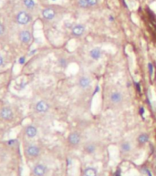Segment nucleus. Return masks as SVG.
Wrapping results in <instances>:
<instances>
[{
	"label": "nucleus",
	"instance_id": "f257e3e1",
	"mask_svg": "<svg viewBox=\"0 0 156 176\" xmlns=\"http://www.w3.org/2000/svg\"><path fill=\"white\" fill-rule=\"evenodd\" d=\"M107 100L109 104L113 109H118V108L123 107L125 102V96L123 92L112 88L107 91Z\"/></svg>",
	"mask_w": 156,
	"mask_h": 176
},
{
	"label": "nucleus",
	"instance_id": "f03ea898",
	"mask_svg": "<svg viewBox=\"0 0 156 176\" xmlns=\"http://www.w3.org/2000/svg\"><path fill=\"white\" fill-rule=\"evenodd\" d=\"M16 20L19 25H28L32 20V17L26 11H19L16 16Z\"/></svg>",
	"mask_w": 156,
	"mask_h": 176
},
{
	"label": "nucleus",
	"instance_id": "7ed1b4c3",
	"mask_svg": "<svg viewBox=\"0 0 156 176\" xmlns=\"http://www.w3.org/2000/svg\"><path fill=\"white\" fill-rule=\"evenodd\" d=\"M81 141V135L77 132V131H73L70 132V135L68 136V143L71 147H77L80 144Z\"/></svg>",
	"mask_w": 156,
	"mask_h": 176
},
{
	"label": "nucleus",
	"instance_id": "20e7f679",
	"mask_svg": "<svg viewBox=\"0 0 156 176\" xmlns=\"http://www.w3.org/2000/svg\"><path fill=\"white\" fill-rule=\"evenodd\" d=\"M86 32V26L83 24H77L72 26L71 29V34L73 37L75 38H79L83 36Z\"/></svg>",
	"mask_w": 156,
	"mask_h": 176
},
{
	"label": "nucleus",
	"instance_id": "39448f33",
	"mask_svg": "<svg viewBox=\"0 0 156 176\" xmlns=\"http://www.w3.org/2000/svg\"><path fill=\"white\" fill-rule=\"evenodd\" d=\"M57 16V11L53 8H46L42 10V17L46 20H53Z\"/></svg>",
	"mask_w": 156,
	"mask_h": 176
},
{
	"label": "nucleus",
	"instance_id": "423d86ee",
	"mask_svg": "<svg viewBox=\"0 0 156 176\" xmlns=\"http://www.w3.org/2000/svg\"><path fill=\"white\" fill-rule=\"evenodd\" d=\"M47 172V168L43 163H38L33 167V174L35 176H45Z\"/></svg>",
	"mask_w": 156,
	"mask_h": 176
},
{
	"label": "nucleus",
	"instance_id": "0eeeda50",
	"mask_svg": "<svg viewBox=\"0 0 156 176\" xmlns=\"http://www.w3.org/2000/svg\"><path fill=\"white\" fill-rule=\"evenodd\" d=\"M26 152L29 157L36 158L40 153V148L37 145H29V146H28V148H26Z\"/></svg>",
	"mask_w": 156,
	"mask_h": 176
},
{
	"label": "nucleus",
	"instance_id": "6e6552de",
	"mask_svg": "<svg viewBox=\"0 0 156 176\" xmlns=\"http://www.w3.org/2000/svg\"><path fill=\"white\" fill-rule=\"evenodd\" d=\"M0 116H1L2 119H4L6 120H9L14 117V113H13V111L10 109V108L4 107L3 109L0 111Z\"/></svg>",
	"mask_w": 156,
	"mask_h": 176
},
{
	"label": "nucleus",
	"instance_id": "1a4fd4ad",
	"mask_svg": "<svg viewBox=\"0 0 156 176\" xmlns=\"http://www.w3.org/2000/svg\"><path fill=\"white\" fill-rule=\"evenodd\" d=\"M36 111L39 113H46L49 110V105L45 100H39L36 104Z\"/></svg>",
	"mask_w": 156,
	"mask_h": 176
},
{
	"label": "nucleus",
	"instance_id": "9d476101",
	"mask_svg": "<svg viewBox=\"0 0 156 176\" xmlns=\"http://www.w3.org/2000/svg\"><path fill=\"white\" fill-rule=\"evenodd\" d=\"M91 79L88 76H81L78 80V85L80 89H87L91 86Z\"/></svg>",
	"mask_w": 156,
	"mask_h": 176
},
{
	"label": "nucleus",
	"instance_id": "9b49d317",
	"mask_svg": "<svg viewBox=\"0 0 156 176\" xmlns=\"http://www.w3.org/2000/svg\"><path fill=\"white\" fill-rule=\"evenodd\" d=\"M31 33L29 30H23L19 34V39L24 44H29L31 41Z\"/></svg>",
	"mask_w": 156,
	"mask_h": 176
},
{
	"label": "nucleus",
	"instance_id": "f8f14e48",
	"mask_svg": "<svg viewBox=\"0 0 156 176\" xmlns=\"http://www.w3.org/2000/svg\"><path fill=\"white\" fill-rule=\"evenodd\" d=\"M120 150L121 153H124V154L130 153L132 150V145L130 141H123L120 145Z\"/></svg>",
	"mask_w": 156,
	"mask_h": 176
},
{
	"label": "nucleus",
	"instance_id": "ddd939ff",
	"mask_svg": "<svg viewBox=\"0 0 156 176\" xmlns=\"http://www.w3.org/2000/svg\"><path fill=\"white\" fill-rule=\"evenodd\" d=\"M101 55H102V52L100 48H94L90 51V57L93 60H99L101 58Z\"/></svg>",
	"mask_w": 156,
	"mask_h": 176
},
{
	"label": "nucleus",
	"instance_id": "4468645a",
	"mask_svg": "<svg viewBox=\"0 0 156 176\" xmlns=\"http://www.w3.org/2000/svg\"><path fill=\"white\" fill-rule=\"evenodd\" d=\"M25 132H26V136H28L29 138H34V137L37 136L38 130H37V128H36L35 126L30 125V126H28V127L26 128Z\"/></svg>",
	"mask_w": 156,
	"mask_h": 176
},
{
	"label": "nucleus",
	"instance_id": "2eb2a0df",
	"mask_svg": "<svg viewBox=\"0 0 156 176\" xmlns=\"http://www.w3.org/2000/svg\"><path fill=\"white\" fill-rule=\"evenodd\" d=\"M97 150V146L93 143H87L84 145V152L88 154H93Z\"/></svg>",
	"mask_w": 156,
	"mask_h": 176
},
{
	"label": "nucleus",
	"instance_id": "dca6fc26",
	"mask_svg": "<svg viewBox=\"0 0 156 176\" xmlns=\"http://www.w3.org/2000/svg\"><path fill=\"white\" fill-rule=\"evenodd\" d=\"M98 171L94 167H87L84 170V176H97Z\"/></svg>",
	"mask_w": 156,
	"mask_h": 176
},
{
	"label": "nucleus",
	"instance_id": "f3484780",
	"mask_svg": "<svg viewBox=\"0 0 156 176\" xmlns=\"http://www.w3.org/2000/svg\"><path fill=\"white\" fill-rule=\"evenodd\" d=\"M148 141H149V135L147 133H141L137 138L138 143L141 145H143V144L147 143Z\"/></svg>",
	"mask_w": 156,
	"mask_h": 176
},
{
	"label": "nucleus",
	"instance_id": "a211bd4d",
	"mask_svg": "<svg viewBox=\"0 0 156 176\" xmlns=\"http://www.w3.org/2000/svg\"><path fill=\"white\" fill-rule=\"evenodd\" d=\"M23 4L28 9H33L36 6V2L34 0H23Z\"/></svg>",
	"mask_w": 156,
	"mask_h": 176
},
{
	"label": "nucleus",
	"instance_id": "6ab92c4d",
	"mask_svg": "<svg viewBox=\"0 0 156 176\" xmlns=\"http://www.w3.org/2000/svg\"><path fill=\"white\" fill-rule=\"evenodd\" d=\"M77 4H78V6H79V8H82V9L90 8V6H89V5H88V3H87L86 0H78Z\"/></svg>",
	"mask_w": 156,
	"mask_h": 176
},
{
	"label": "nucleus",
	"instance_id": "aec40b11",
	"mask_svg": "<svg viewBox=\"0 0 156 176\" xmlns=\"http://www.w3.org/2000/svg\"><path fill=\"white\" fill-rule=\"evenodd\" d=\"M58 65L61 67H63V69L67 67V66H68L67 59H66L65 58H58Z\"/></svg>",
	"mask_w": 156,
	"mask_h": 176
},
{
	"label": "nucleus",
	"instance_id": "412c9836",
	"mask_svg": "<svg viewBox=\"0 0 156 176\" xmlns=\"http://www.w3.org/2000/svg\"><path fill=\"white\" fill-rule=\"evenodd\" d=\"M88 5H89L90 8H94V6H96L99 3V0H86Z\"/></svg>",
	"mask_w": 156,
	"mask_h": 176
},
{
	"label": "nucleus",
	"instance_id": "4be33fe9",
	"mask_svg": "<svg viewBox=\"0 0 156 176\" xmlns=\"http://www.w3.org/2000/svg\"><path fill=\"white\" fill-rule=\"evenodd\" d=\"M153 65L152 62H149L148 63V70H149V75H150V77H153Z\"/></svg>",
	"mask_w": 156,
	"mask_h": 176
},
{
	"label": "nucleus",
	"instance_id": "5701e85b",
	"mask_svg": "<svg viewBox=\"0 0 156 176\" xmlns=\"http://www.w3.org/2000/svg\"><path fill=\"white\" fill-rule=\"evenodd\" d=\"M144 113H145V110L143 107H141L140 110H139V114L142 117V119H144Z\"/></svg>",
	"mask_w": 156,
	"mask_h": 176
},
{
	"label": "nucleus",
	"instance_id": "b1692460",
	"mask_svg": "<svg viewBox=\"0 0 156 176\" xmlns=\"http://www.w3.org/2000/svg\"><path fill=\"white\" fill-rule=\"evenodd\" d=\"M134 85L136 87V90L138 93H141V84L139 82H134Z\"/></svg>",
	"mask_w": 156,
	"mask_h": 176
},
{
	"label": "nucleus",
	"instance_id": "393cba45",
	"mask_svg": "<svg viewBox=\"0 0 156 176\" xmlns=\"http://www.w3.org/2000/svg\"><path fill=\"white\" fill-rule=\"evenodd\" d=\"M142 172H143V173H145L148 176H153V174H152V173H151V171L150 170H149V169L148 168H143V169H142Z\"/></svg>",
	"mask_w": 156,
	"mask_h": 176
},
{
	"label": "nucleus",
	"instance_id": "a878e982",
	"mask_svg": "<svg viewBox=\"0 0 156 176\" xmlns=\"http://www.w3.org/2000/svg\"><path fill=\"white\" fill-rule=\"evenodd\" d=\"M5 31H6V29H5L4 25L0 23V36L3 35V34L5 33Z\"/></svg>",
	"mask_w": 156,
	"mask_h": 176
},
{
	"label": "nucleus",
	"instance_id": "bb28decb",
	"mask_svg": "<svg viewBox=\"0 0 156 176\" xmlns=\"http://www.w3.org/2000/svg\"><path fill=\"white\" fill-rule=\"evenodd\" d=\"M25 61H26V58L25 57H21V58H19V59H18V63L20 65H23L25 63Z\"/></svg>",
	"mask_w": 156,
	"mask_h": 176
},
{
	"label": "nucleus",
	"instance_id": "cd10ccee",
	"mask_svg": "<svg viewBox=\"0 0 156 176\" xmlns=\"http://www.w3.org/2000/svg\"><path fill=\"white\" fill-rule=\"evenodd\" d=\"M114 176H121V173H120V169H118L117 172H116V173H115V175H114Z\"/></svg>",
	"mask_w": 156,
	"mask_h": 176
},
{
	"label": "nucleus",
	"instance_id": "c85d7f7f",
	"mask_svg": "<svg viewBox=\"0 0 156 176\" xmlns=\"http://www.w3.org/2000/svg\"><path fill=\"white\" fill-rule=\"evenodd\" d=\"M3 64H4V58L2 56H0V67H1Z\"/></svg>",
	"mask_w": 156,
	"mask_h": 176
},
{
	"label": "nucleus",
	"instance_id": "c756f323",
	"mask_svg": "<svg viewBox=\"0 0 156 176\" xmlns=\"http://www.w3.org/2000/svg\"><path fill=\"white\" fill-rule=\"evenodd\" d=\"M109 20H110V21H111V22L114 21V17L113 16H110L109 17Z\"/></svg>",
	"mask_w": 156,
	"mask_h": 176
},
{
	"label": "nucleus",
	"instance_id": "7c9ffc66",
	"mask_svg": "<svg viewBox=\"0 0 156 176\" xmlns=\"http://www.w3.org/2000/svg\"><path fill=\"white\" fill-rule=\"evenodd\" d=\"M123 6H124V8H128V6H127V3L125 2V0H123Z\"/></svg>",
	"mask_w": 156,
	"mask_h": 176
},
{
	"label": "nucleus",
	"instance_id": "2f4dec72",
	"mask_svg": "<svg viewBox=\"0 0 156 176\" xmlns=\"http://www.w3.org/2000/svg\"><path fill=\"white\" fill-rule=\"evenodd\" d=\"M53 1H55V0H53Z\"/></svg>",
	"mask_w": 156,
	"mask_h": 176
}]
</instances>
